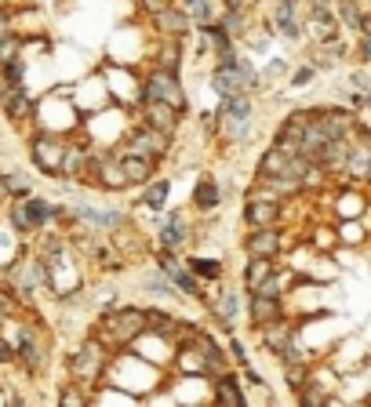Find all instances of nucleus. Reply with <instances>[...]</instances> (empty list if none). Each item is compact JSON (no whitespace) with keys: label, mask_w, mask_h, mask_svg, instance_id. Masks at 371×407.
<instances>
[{"label":"nucleus","mask_w":371,"mask_h":407,"mask_svg":"<svg viewBox=\"0 0 371 407\" xmlns=\"http://www.w3.org/2000/svg\"><path fill=\"white\" fill-rule=\"evenodd\" d=\"M142 331H146V309L124 305V309H109V313L102 317L95 338H99L106 349H113V346L120 349V346H127V342H135Z\"/></svg>","instance_id":"f257e3e1"},{"label":"nucleus","mask_w":371,"mask_h":407,"mask_svg":"<svg viewBox=\"0 0 371 407\" xmlns=\"http://www.w3.org/2000/svg\"><path fill=\"white\" fill-rule=\"evenodd\" d=\"M142 102H168L175 109H186V91L175 70H150L146 84H142Z\"/></svg>","instance_id":"f03ea898"},{"label":"nucleus","mask_w":371,"mask_h":407,"mask_svg":"<svg viewBox=\"0 0 371 407\" xmlns=\"http://www.w3.org/2000/svg\"><path fill=\"white\" fill-rule=\"evenodd\" d=\"M102 364H106V346L99 338H91L88 346H80L73 356H70V371H73V378L80 382V385H88V382H95L102 374Z\"/></svg>","instance_id":"7ed1b4c3"},{"label":"nucleus","mask_w":371,"mask_h":407,"mask_svg":"<svg viewBox=\"0 0 371 407\" xmlns=\"http://www.w3.org/2000/svg\"><path fill=\"white\" fill-rule=\"evenodd\" d=\"M29 157H33V164L44 175H58L62 171V157H66V145L58 142V135L40 131L33 142H29Z\"/></svg>","instance_id":"20e7f679"},{"label":"nucleus","mask_w":371,"mask_h":407,"mask_svg":"<svg viewBox=\"0 0 371 407\" xmlns=\"http://www.w3.org/2000/svg\"><path fill=\"white\" fill-rule=\"evenodd\" d=\"M281 218V200L269 197V193H248V207H244V222L251 230H262V225H277Z\"/></svg>","instance_id":"39448f33"},{"label":"nucleus","mask_w":371,"mask_h":407,"mask_svg":"<svg viewBox=\"0 0 371 407\" xmlns=\"http://www.w3.org/2000/svg\"><path fill=\"white\" fill-rule=\"evenodd\" d=\"M168 138L171 135H164V131H157V127H139V131H132V138H127V153H139V157H153V160H160L168 153Z\"/></svg>","instance_id":"423d86ee"},{"label":"nucleus","mask_w":371,"mask_h":407,"mask_svg":"<svg viewBox=\"0 0 371 407\" xmlns=\"http://www.w3.org/2000/svg\"><path fill=\"white\" fill-rule=\"evenodd\" d=\"M153 22H157V33L160 37H189L193 33V19H189V15L186 11H179V8H164V11H157L153 15Z\"/></svg>","instance_id":"0eeeda50"},{"label":"nucleus","mask_w":371,"mask_h":407,"mask_svg":"<svg viewBox=\"0 0 371 407\" xmlns=\"http://www.w3.org/2000/svg\"><path fill=\"white\" fill-rule=\"evenodd\" d=\"M212 88L219 99H233V95H251L248 84H244V77H240L237 70V62H230V66H215L212 73Z\"/></svg>","instance_id":"6e6552de"},{"label":"nucleus","mask_w":371,"mask_h":407,"mask_svg":"<svg viewBox=\"0 0 371 407\" xmlns=\"http://www.w3.org/2000/svg\"><path fill=\"white\" fill-rule=\"evenodd\" d=\"M244 251L248 258H277L281 251V233L273 225H262V230H251L244 240Z\"/></svg>","instance_id":"1a4fd4ad"},{"label":"nucleus","mask_w":371,"mask_h":407,"mask_svg":"<svg viewBox=\"0 0 371 407\" xmlns=\"http://www.w3.org/2000/svg\"><path fill=\"white\" fill-rule=\"evenodd\" d=\"M120 171L127 178V186H146L153 171H157V160L153 157H139V153H124L120 157Z\"/></svg>","instance_id":"9d476101"},{"label":"nucleus","mask_w":371,"mask_h":407,"mask_svg":"<svg viewBox=\"0 0 371 407\" xmlns=\"http://www.w3.org/2000/svg\"><path fill=\"white\" fill-rule=\"evenodd\" d=\"M248 313H251V324H255V328H266V324H277V320L284 317V309H281V298L259 295V291H255L251 302H248Z\"/></svg>","instance_id":"9b49d317"},{"label":"nucleus","mask_w":371,"mask_h":407,"mask_svg":"<svg viewBox=\"0 0 371 407\" xmlns=\"http://www.w3.org/2000/svg\"><path fill=\"white\" fill-rule=\"evenodd\" d=\"M186 240H189V222L182 215H164V222H160V248L179 251Z\"/></svg>","instance_id":"f8f14e48"},{"label":"nucleus","mask_w":371,"mask_h":407,"mask_svg":"<svg viewBox=\"0 0 371 407\" xmlns=\"http://www.w3.org/2000/svg\"><path fill=\"white\" fill-rule=\"evenodd\" d=\"M142 106H146V124L157 127V131L171 135L175 127H179V113H182V109H175V106H168V102H142Z\"/></svg>","instance_id":"ddd939ff"},{"label":"nucleus","mask_w":371,"mask_h":407,"mask_svg":"<svg viewBox=\"0 0 371 407\" xmlns=\"http://www.w3.org/2000/svg\"><path fill=\"white\" fill-rule=\"evenodd\" d=\"M15 360H22L26 364V371H40V364H44V353H40V342H37V335L29 331V328H22V335H19V346H15Z\"/></svg>","instance_id":"4468645a"},{"label":"nucleus","mask_w":371,"mask_h":407,"mask_svg":"<svg viewBox=\"0 0 371 407\" xmlns=\"http://www.w3.org/2000/svg\"><path fill=\"white\" fill-rule=\"evenodd\" d=\"M237 313H240V298L233 295V291H222V295L212 302V317H215V324H219L222 331H233Z\"/></svg>","instance_id":"2eb2a0df"},{"label":"nucleus","mask_w":371,"mask_h":407,"mask_svg":"<svg viewBox=\"0 0 371 407\" xmlns=\"http://www.w3.org/2000/svg\"><path fill=\"white\" fill-rule=\"evenodd\" d=\"M306 29L320 40V44H328L331 37H335V29H338V22H335V11L331 8H313L310 11V22H306Z\"/></svg>","instance_id":"dca6fc26"},{"label":"nucleus","mask_w":371,"mask_h":407,"mask_svg":"<svg viewBox=\"0 0 371 407\" xmlns=\"http://www.w3.org/2000/svg\"><path fill=\"white\" fill-rule=\"evenodd\" d=\"M273 273H277V266H273V258H248V266H244V287L255 295V291H259V287L269 280Z\"/></svg>","instance_id":"f3484780"},{"label":"nucleus","mask_w":371,"mask_h":407,"mask_svg":"<svg viewBox=\"0 0 371 407\" xmlns=\"http://www.w3.org/2000/svg\"><path fill=\"white\" fill-rule=\"evenodd\" d=\"M168 197H171V182H168V178H150V182L142 186V200H139V207L160 211V207L168 204Z\"/></svg>","instance_id":"a211bd4d"},{"label":"nucleus","mask_w":371,"mask_h":407,"mask_svg":"<svg viewBox=\"0 0 371 407\" xmlns=\"http://www.w3.org/2000/svg\"><path fill=\"white\" fill-rule=\"evenodd\" d=\"M219 200H222L219 182H215L212 175H204L200 182H197V189H193V207H197V211H215Z\"/></svg>","instance_id":"6ab92c4d"},{"label":"nucleus","mask_w":371,"mask_h":407,"mask_svg":"<svg viewBox=\"0 0 371 407\" xmlns=\"http://www.w3.org/2000/svg\"><path fill=\"white\" fill-rule=\"evenodd\" d=\"M29 109H33V99H29V91L19 84L8 99H4V117L11 120V124H22L26 117H29Z\"/></svg>","instance_id":"aec40b11"},{"label":"nucleus","mask_w":371,"mask_h":407,"mask_svg":"<svg viewBox=\"0 0 371 407\" xmlns=\"http://www.w3.org/2000/svg\"><path fill=\"white\" fill-rule=\"evenodd\" d=\"M22 211H26V218H29V225H33V230H40V225H47L55 218V204L52 200H44V197H26L22 200Z\"/></svg>","instance_id":"412c9836"},{"label":"nucleus","mask_w":371,"mask_h":407,"mask_svg":"<svg viewBox=\"0 0 371 407\" xmlns=\"http://www.w3.org/2000/svg\"><path fill=\"white\" fill-rule=\"evenodd\" d=\"M287 164H292V153L281 150V145H273V150H266L262 160H259V178H277V175L287 171Z\"/></svg>","instance_id":"4be33fe9"},{"label":"nucleus","mask_w":371,"mask_h":407,"mask_svg":"<svg viewBox=\"0 0 371 407\" xmlns=\"http://www.w3.org/2000/svg\"><path fill=\"white\" fill-rule=\"evenodd\" d=\"M215 385V404H248V397H244V389H240V382H237V374H222L219 382H212Z\"/></svg>","instance_id":"5701e85b"},{"label":"nucleus","mask_w":371,"mask_h":407,"mask_svg":"<svg viewBox=\"0 0 371 407\" xmlns=\"http://www.w3.org/2000/svg\"><path fill=\"white\" fill-rule=\"evenodd\" d=\"M346 175H353V178H371V150H368V145L349 150V157H346Z\"/></svg>","instance_id":"b1692460"},{"label":"nucleus","mask_w":371,"mask_h":407,"mask_svg":"<svg viewBox=\"0 0 371 407\" xmlns=\"http://www.w3.org/2000/svg\"><path fill=\"white\" fill-rule=\"evenodd\" d=\"M186 266L193 269V276H200V280H222V262H219V258H204V255H193Z\"/></svg>","instance_id":"393cba45"},{"label":"nucleus","mask_w":371,"mask_h":407,"mask_svg":"<svg viewBox=\"0 0 371 407\" xmlns=\"http://www.w3.org/2000/svg\"><path fill=\"white\" fill-rule=\"evenodd\" d=\"M335 15L353 29V33H361V29H364V11L357 8V0H338V4H335Z\"/></svg>","instance_id":"a878e982"},{"label":"nucleus","mask_w":371,"mask_h":407,"mask_svg":"<svg viewBox=\"0 0 371 407\" xmlns=\"http://www.w3.org/2000/svg\"><path fill=\"white\" fill-rule=\"evenodd\" d=\"M179 58H182L179 37H164V47L157 51V66H160V70H179Z\"/></svg>","instance_id":"bb28decb"},{"label":"nucleus","mask_w":371,"mask_h":407,"mask_svg":"<svg viewBox=\"0 0 371 407\" xmlns=\"http://www.w3.org/2000/svg\"><path fill=\"white\" fill-rule=\"evenodd\" d=\"M142 287L153 291V295H179V291H175V284L168 280L164 273H150V276H142Z\"/></svg>","instance_id":"cd10ccee"},{"label":"nucleus","mask_w":371,"mask_h":407,"mask_svg":"<svg viewBox=\"0 0 371 407\" xmlns=\"http://www.w3.org/2000/svg\"><path fill=\"white\" fill-rule=\"evenodd\" d=\"M0 182H4V193H11V197H29V182L22 175H4Z\"/></svg>","instance_id":"c85d7f7f"},{"label":"nucleus","mask_w":371,"mask_h":407,"mask_svg":"<svg viewBox=\"0 0 371 407\" xmlns=\"http://www.w3.org/2000/svg\"><path fill=\"white\" fill-rule=\"evenodd\" d=\"M11 222H15V230H19V233H29V230H33V225H29V218H26V211H22V204L11 207Z\"/></svg>","instance_id":"c756f323"},{"label":"nucleus","mask_w":371,"mask_h":407,"mask_svg":"<svg viewBox=\"0 0 371 407\" xmlns=\"http://www.w3.org/2000/svg\"><path fill=\"white\" fill-rule=\"evenodd\" d=\"M91 397L88 393H77V389H62L58 393V404H88Z\"/></svg>","instance_id":"7c9ffc66"},{"label":"nucleus","mask_w":371,"mask_h":407,"mask_svg":"<svg viewBox=\"0 0 371 407\" xmlns=\"http://www.w3.org/2000/svg\"><path fill=\"white\" fill-rule=\"evenodd\" d=\"M189 11H193V19H197L200 26H204V22H212V4H207V0H200V4H197V8H189Z\"/></svg>","instance_id":"2f4dec72"},{"label":"nucleus","mask_w":371,"mask_h":407,"mask_svg":"<svg viewBox=\"0 0 371 407\" xmlns=\"http://www.w3.org/2000/svg\"><path fill=\"white\" fill-rule=\"evenodd\" d=\"M230 353H233V360H237L240 367H248V353H244V346H240L237 338H230Z\"/></svg>","instance_id":"473e14b6"},{"label":"nucleus","mask_w":371,"mask_h":407,"mask_svg":"<svg viewBox=\"0 0 371 407\" xmlns=\"http://www.w3.org/2000/svg\"><path fill=\"white\" fill-rule=\"evenodd\" d=\"M310 80H313V70H310V66H302V70L292 77V88H302V84H310Z\"/></svg>","instance_id":"72a5a7b5"},{"label":"nucleus","mask_w":371,"mask_h":407,"mask_svg":"<svg viewBox=\"0 0 371 407\" xmlns=\"http://www.w3.org/2000/svg\"><path fill=\"white\" fill-rule=\"evenodd\" d=\"M15 360V346L8 338H0V364H11Z\"/></svg>","instance_id":"f704fd0d"},{"label":"nucleus","mask_w":371,"mask_h":407,"mask_svg":"<svg viewBox=\"0 0 371 407\" xmlns=\"http://www.w3.org/2000/svg\"><path fill=\"white\" fill-rule=\"evenodd\" d=\"M142 8H146L150 15H157V11H164V8H171V0H142Z\"/></svg>","instance_id":"c9c22d12"},{"label":"nucleus","mask_w":371,"mask_h":407,"mask_svg":"<svg viewBox=\"0 0 371 407\" xmlns=\"http://www.w3.org/2000/svg\"><path fill=\"white\" fill-rule=\"evenodd\" d=\"M182 4H186V8H197V4H200V0H182Z\"/></svg>","instance_id":"e433bc0d"},{"label":"nucleus","mask_w":371,"mask_h":407,"mask_svg":"<svg viewBox=\"0 0 371 407\" xmlns=\"http://www.w3.org/2000/svg\"><path fill=\"white\" fill-rule=\"evenodd\" d=\"M8 4H11V0H0V11H8Z\"/></svg>","instance_id":"4c0bfd02"},{"label":"nucleus","mask_w":371,"mask_h":407,"mask_svg":"<svg viewBox=\"0 0 371 407\" xmlns=\"http://www.w3.org/2000/svg\"><path fill=\"white\" fill-rule=\"evenodd\" d=\"M287 4H299V0H287Z\"/></svg>","instance_id":"58836bf2"},{"label":"nucleus","mask_w":371,"mask_h":407,"mask_svg":"<svg viewBox=\"0 0 371 407\" xmlns=\"http://www.w3.org/2000/svg\"><path fill=\"white\" fill-rule=\"evenodd\" d=\"M0 40H4V37H0ZM0 62H4V58H0Z\"/></svg>","instance_id":"ea45409f"}]
</instances>
